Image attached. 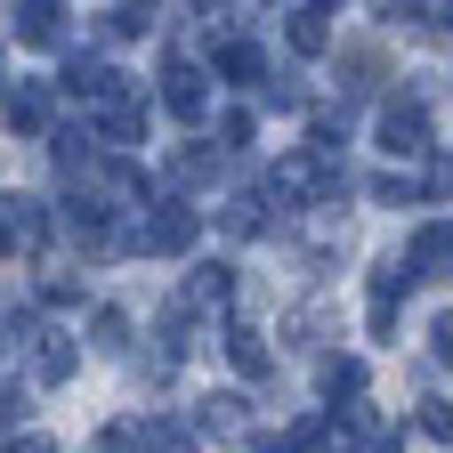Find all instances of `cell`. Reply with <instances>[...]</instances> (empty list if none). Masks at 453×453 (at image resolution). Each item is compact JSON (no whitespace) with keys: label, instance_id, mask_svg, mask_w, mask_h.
I'll list each match as a JSON object with an SVG mask.
<instances>
[{"label":"cell","instance_id":"6da1fadb","mask_svg":"<svg viewBox=\"0 0 453 453\" xmlns=\"http://www.w3.org/2000/svg\"><path fill=\"white\" fill-rule=\"evenodd\" d=\"M195 235H203V219L187 203H154V219L138 226V251H187Z\"/></svg>","mask_w":453,"mask_h":453},{"label":"cell","instance_id":"7a4b0ae2","mask_svg":"<svg viewBox=\"0 0 453 453\" xmlns=\"http://www.w3.org/2000/svg\"><path fill=\"white\" fill-rule=\"evenodd\" d=\"M380 146L388 154H421L429 146V113L421 105H380Z\"/></svg>","mask_w":453,"mask_h":453},{"label":"cell","instance_id":"3957f363","mask_svg":"<svg viewBox=\"0 0 453 453\" xmlns=\"http://www.w3.org/2000/svg\"><path fill=\"white\" fill-rule=\"evenodd\" d=\"M57 17H65V9H49V0H25L9 25H17V41H25V49H57V41H65V25H57Z\"/></svg>","mask_w":453,"mask_h":453},{"label":"cell","instance_id":"277c9868","mask_svg":"<svg viewBox=\"0 0 453 453\" xmlns=\"http://www.w3.org/2000/svg\"><path fill=\"white\" fill-rule=\"evenodd\" d=\"M162 105L179 113V122H203V73L195 65H170L162 73Z\"/></svg>","mask_w":453,"mask_h":453},{"label":"cell","instance_id":"5b68a950","mask_svg":"<svg viewBox=\"0 0 453 453\" xmlns=\"http://www.w3.org/2000/svg\"><path fill=\"white\" fill-rule=\"evenodd\" d=\"M413 267L421 275H445L453 267V219H429L421 235H413Z\"/></svg>","mask_w":453,"mask_h":453},{"label":"cell","instance_id":"8992f818","mask_svg":"<svg viewBox=\"0 0 453 453\" xmlns=\"http://www.w3.org/2000/svg\"><path fill=\"white\" fill-rule=\"evenodd\" d=\"M73 365H81V349H73L65 332H41V340H33V372H41V380H73Z\"/></svg>","mask_w":453,"mask_h":453},{"label":"cell","instance_id":"52a82bcc","mask_svg":"<svg viewBox=\"0 0 453 453\" xmlns=\"http://www.w3.org/2000/svg\"><path fill=\"white\" fill-rule=\"evenodd\" d=\"M0 211H9V251H17V243H41V235H49V219H41V203H33V195H9Z\"/></svg>","mask_w":453,"mask_h":453},{"label":"cell","instance_id":"ba28073f","mask_svg":"<svg viewBox=\"0 0 453 453\" xmlns=\"http://www.w3.org/2000/svg\"><path fill=\"white\" fill-rule=\"evenodd\" d=\"M49 122V89L41 81H17L9 89V130H41Z\"/></svg>","mask_w":453,"mask_h":453},{"label":"cell","instance_id":"9c48e42d","mask_svg":"<svg viewBox=\"0 0 453 453\" xmlns=\"http://www.w3.org/2000/svg\"><path fill=\"white\" fill-rule=\"evenodd\" d=\"M219 73H226V81H259V89H267V57H259L251 41H226V49H219Z\"/></svg>","mask_w":453,"mask_h":453},{"label":"cell","instance_id":"30bf717a","mask_svg":"<svg viewBox=\"0 0 453 453\" xmlns=\"http://www.w3.org/2000/svg\"><path fill=\"white\" fill-rule=\"evenodd\" d=\"M195 429H211V437H243V396H203Z\"/></svg>","mask_w":453,"mask_h":453},{"label":"cell","instance_id":"8fae6325","mask_svg":"<svg viewBox=\"0 0 453 453\" xmlns=\"http://www.w3.org/2000/svg\"><path fill=\"white\" fill-rule=\"evenodd\" d=\"M292 49H300V57L332 49V25H324V9H292Z\"/></svg>","mask_w":453,"mask_h":453},{"label":"cell","instance_id":"7c38bea8","mask_svg":"<svg viewBox=\"0 0 453 453\" xmlns=\"http://www.w3.org/2000/svg\"><path fill=\"white\" fill-rule=\"evenodd\" d=\"M226 357H235V372H251V380L267 372V349H259V332H243V324L226 332Z\"/></svg>","mask_w":453,"mask_h":453},{"label":"cell","instance_id":"4fadbf2b","mask_svg":"<svg viewBox=\"0 0 453 453\" xmlns=\"http://www.w3.org/2000/svg\"><path fill=\"white\" fill-rule=\"evenodd\" d=\"M211 170H219V154H203V146H187L179 162H170V179H179V187H203V179H211Z\"/></svg>","mask_w":453,"mask_h":453},{"label":"cell","instance_id":"5bb4252c","mask_svg":"<svg viewBox=\"0 0 453 453\" xmlns=\"http://www.w3.org/2000/svg\"><path fill=\"white\" fill-rule=\"evenodd\" d=\"M187 300H195V308L226 300V267H195V275H187Z\"/></svg>","mask_w":453,"mask_h":453},{"label":"cell","instance_id":"9a60e30c","mask_svg":"<svg viewBox=\"0 0 453 453\" xmlns=\"http://www.w3.org/2000/svg\"><path fill=\"white\" fill-rule=\"evenodd\" d=\"M324 388H332V396H357V388H365V365H357V357H332V365H324Z\"/></svg>","mask_w":453,"mask_h":453},{"label":"cell","instance_id":"2e32d148","mask_svg":"<svg viewBox=\"0 0 453 453\" xmlns=\"http://www.w3.org/2000/svg\"><path fill=\"white\" fill-rule=\"evenodd\" d=\"M89 332H97V349H122V340H130V316H122V308H97Z\"/></svg>","mask_w":453,"mask_h":453},{"label":"cell","instance_id":"e0dca14e","mask_svg":"<svg viewBox=\"0 0 453 453\" xmlns=\"http://www.w3.org/2000/svg\"><path fill=\"white\" fill-rule=\"evenodd\" d=\"M219 146H251V113H243V105L219 113Z\"/></svg>","mask_w":453,"mask_h":453},{"label":"cell","instance_id":"ac0fdd59","mask_svg":"<svg viewBox=\"0 0 453 453\" xmlns=\"http://www.w3.org/2000/svg\"><path fill=\"white\" fill-rule=\"evenodd\" d=\"M130 33H146V9H105V41H130Z\"/></svg>","mask_w":453,"mask_h":453},{"label":"cell","instance_id":"d6986e66","mask_svg":"<svg viewBox=\"0 0 453 453\" xmlns=\"http://www.w3.org/2000/svg\"><path fill=\"white\" fill-rule=\"evenodd\" d=\"M259 97H267V105H300V73H267Z\"/></svg>","mask_w":453,"mask_h":453},{"label":"cell","instance_id":"ffe728a7","mask_svg":"<svg viewBox=\"0 0 453 453\" xmlns=\"http://www.w3.org/2000/svg\"><path fill=\"white\" fill-rule=\"evenodd\" d=\"M421 429H429V437H445V445H453V405H437V396H429V405H421Z\"/></svg>","mask_w":453,"mask_h":453},{"label":"cell","instance_id":"44dd1931","mask_svg":"<svg viewBox=\"0 0 453 453\" xmlns=\"http://www.w3.org/2000/svg\"><path fill=\"white\" fill-rule=\"evenodd\" d=\"M226 226H235V235H251V226H259V203L243 195V203H226Z\"/></svg>","mask_w":453,"mask_h":453},{"label":"cell","instance_id":"7402d4cb","mask_svg":"<svg viewBox=\"0 0 453 453\" xmlns=\"http://www.w3.org/2000/svg\"><path fill=\"white\" fill-rule=\"evenodd\" d=\"M429 340H437V357L453 365V316H437V332H429Z\"/></svg>","mask_w":453,"mask_h":453},{"label":"cell","instance_id":"603a6c76","mask_svg":"<svg viewBox=\"0 0 453 453\" xmlns=\"http://www.w3.org/2000/svg\"><path fill=\"white\" fill-rule=\"evenodd\" d=\"M9 453H57V445H49V437H33V429H25V437H9Z\"/></svg>","mask_w":453,"mask_h":453}]
</instances>
